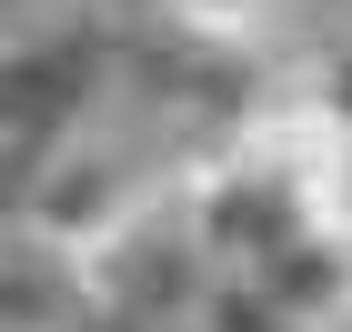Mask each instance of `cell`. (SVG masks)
Instances as JSON below:
<instances>
[{
	"label": "cell",
	"mask_w": 352,
	"mask_h": 332,
	"mask_svg": "<svg viewBox=\"0 0 352 332\" xmlns=\"http://www.w3.org/2000/svg\"><path fill=\"white\" fill-rule=\"evenodd\" d=\"M342 101H352V71H342Z\"/></svg>",
	"instance_id": "cell-1"
}]
</instances>
